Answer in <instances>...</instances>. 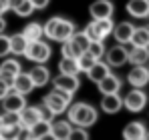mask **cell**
Here are the masks:
<instances>
[{"label": "cell", "instance_id": "obj_35", "mask_svg": "<svg viewBox=\"0 0 149 140\" xmlns=\"http://www.w3.org/2000/svg\"><path fill=\"white\" fill-rule=\"evenodd\" d=\"M6 54H10V38L4 36V32L0 34V58H4Z\"/></svg>", "mask_w": 149, "mask_h": 140}, {"label": "cell", "instance_id": "obj_44", "mask_svg": "<svg viewBox=\"0 0 149 140\" xmlns=\"http://www.w3.org/2000/svg\"><path fill=\"white\" fill-rule=\"evenodd\" d=\"M0 126H2V116H0Z\"/></svg>", "mask_w": 149, "mask_h": 140}, {"label": "cell", "instance_id": "obj_24", "mask_svg": "<svg viewBox=\"0 0 149 140\" xmlns=\"http://www.w3.org/2000/svg\"><path fill=\"white\" fill-rule=\"evenodd\" d=\"M109 72H111V66H109L107 62H101V58H99V60H95V64H93L91 68L87 70V76H89V80L99 82L101 78H105Z\"/></svg>", "mask_w": 149, "mask_h": 140}, {"label": "cell", "instance_id": "obj_4", "mask_svg": "<svg viewBox=\"0 0 149 140\" xmlns=\"http://www.w3.org/2000/svg\"><path fill=\"white\" fill-rule=\"evenodd\" d=\"M147 104V94L143 92L141 88H133L129 90L127 96L123 98V106L129 110V112H141Z\"/></svg>", "mask_w": 149, "mask_h": 140}, {"label": "cell", "instance_id": "obj_22", "mask_svg": "<svg viewBox=\"0 0 149 140\" xmlns=\"http://www.w3.org/2000/svg\"><path fill=\"white\" fill-rule=\"evenodd\" d=\"M127 62H131V64H147L149 46H133L127 52Z\"/></svg>", "mask_w": 149, "mask_h": 140}, {"label": "cell", "instance_id": "obj_38", "mask_svg": "<svg viewBox=\"0 0 149 140\" xmlns=\"http://www.w3.org/2000/svg\"><path fill=\"white\" fill-rule=\"evenodd\" d=\"M8 90H10V84H8L6 80H2V78H0V100L4 98V94L8 92Z\"/></svg>", "mask_w": 149, "mask_h": 140}, {"label": "cell", "instance_id": "obj_39", "mask_svg": "<svg viewBox=\"0 0 149 140\" xmlns=\"http://www.w3.org/2000/svg\"><path fill=\"white\" fill-rule=\"evenodd\" d=\"M20 2H22V0H8V8H10V10H14Z\"/></svg>", "mask_w": 149, "mask_h": 140}, {"label": "cell", "instance_id": "obj_26", "mask_svg": "<svg viewBox=\"0 0 149 140\" xmlns=\"http://www.w3.org/2000/svg\"><path fill=\"white\" fill-rule=\"evenodd\" d=\"M8 38H10V52L16 54V56H22L24 50H26V46H28L26 36L20 32V34H12V36H8Z\"/></svg>", "mask_w": 149, "mask_h": 140}, {"label": "cell", "instance_id": "obj_15", "mask_svg": "<svg viewBox=\"0 0 149 140\" xmlns=\"http://www.w3.org/2000/svg\"><path fill=\"white\" fill-rule=\"evenodd\" d=\"M12 88L16 90V92H20V94H28V92H32L34 90V82H32V78H30V74L28 72H18L16 76H14V80H12Z\"/></svg>", "mask_w": 149, "mask_h": 140}, {"label": "cell", "instance_id": "obj_30", "mask_svg": "<svg viewBox=\"0 0 149 140\" xmlns=\"http://www.w3.org/2000/svg\"><path fill=\"white\" fill-rule=\"evenodd\" d=\"M131 44H133V46H149V34H147V30H145V26L133 30V34H131Z\"/></svg>", "mask_w": 149, "mask_h": 140}, {"label": "cell", "instance_id": "obj_34", "mask_svg": "<svg viewBox=\"0 0 149 140\" xmlns=\"http://www.w3.org/2000/svg\"><path fill=\"white\" fill-rule=\"evenodd\" d=\"M32 10H34V6H32V2H30V0H22V2L14 8V12H16L18 16H30V14H32Z\"/></svg>", "mask_w": 149, "mask_h": 140}, {"label": "cell", "instance_id": "obj_41", "mask_svg": "<svg viewBox=\"0 0 149 140\" xmlns=\"http://www.w3.org/2000/svg\"><path fill=\"white\" fill-rule=\"evenodd\" d=\"M145 138H149V132H147V130H145Z\"/></svg>", "mask_w": 149, "mask_h": 140}, {"label": "cell", "instance_id": "obj_33", "mask_svg": "<svg viewBox=\"0 0 149 140\" xmlns=\"http://www.w3.org/2000/svg\"><path fill=\"white\" fill-rule=\"evenodd\" d=\"M2 116V126H14V124H20V114L14 112V110H4Z\"/></svg>", "mask_w": 149, "mask_h": 140}, {"label": "cell", "instance_id": "obj_23", "mask_svg": "<svg viewBox=\"0 0 149 140\" xmlns=\"http://www.w3.org/2000/svg\"><path fill=\"white\" fill-rule=\"evenodd\" d=\"M69 44H71V48H73V52H74V56H79V54H83L87 48H89V36L85 34V32H74L73 36L67 40Z\"/></svg>", "mask_w": 149, "mask_h": 140}, {"label": "cell", "instance_id": "obj_29", "mask_svg": "<svg viewBox=\"0 0 149 140\" xmlns=\"http://www.w3.org/2000/svg\"><path fill=\"white\" fill-rule=\"evenodd\" d=\"M58 70L61 74H79V64H77V58H69V56H63V60L58 62Z\"/></svg>", "mask_w": 149, "mask_h": 140}, {"label": "cell", "instance_id": "obj_28", "mask_svg": "<svg viewBox=\"0 0 149 140\" xmlns=\"http://www.w3.org/2000/svg\"><path fill=\"white\" fill-rule=\"evenodd\" d=\"M22 34L26 36V40L30 42V40H40V38L45 36V30H42V26L38 22H30V24H26Z\"/></svg>", "mask_w": 149, "mask_h": 140}, {"label": "cell", "instance_id": "obj_21", "mask_svg": "<svg viewBox=\"0 0 149 140\" xmlns=\"http://www.w3.org/2000/svg\"><path fill=\"white\" fill-rule=\"evenodd\" d=\"M28 74H30V78H32V82H34V88H42V86H47L50 82V72H49V68L42 66V64L34 66Z\"/></svg>", "mask_w": 149, "mask_h": 140}, {"label": "cell", "instance_id": "obj_25", "mask_svg": "<svg viewBox=\"0 0 149 140\" xmlns=\"http://www.w3.org/2000/svg\"><path fill=\"white\" fill-rule=\"evenodd\" d=\"M123 138H127V140L145 138V124L143 122H129L123 130Z\"/></svg>", "mask_w": 149, "mask_h": 140}, {"label": "cell", "instance_id": "obj_43", "mask_svg": "<svg viewBox=\"0 0 149 140\" xmlns=\"http://www.w3.org/2000/svg\"><path fill=\"white\" fill-rule=\"evenodd\" d=\"M2 14H4V10H2V8H0V16H2Z\"/></svg>", "mask_w": 149, "mask_h": 140}, {"label": "cell", "instance_id": "obj_3", "mask_svg": "<svg viewBox=\"0 0 149 140\" xmlns=\"http://www.w3.org/2000/svg\"><path fill=\"white\" fill-rule=\"evenodd\" d=\"M50 54H52V50L47 42H42V38L40 40H30L28 42V46L24 50V56L30 60V62H38V64H42V62H47L50 58Z\"/></svg>", "mask_w": 149, "mask_h": 140}, {"label": "cell", "instance_id": "obj_20", "mask_svg": "<svg viewBox=\"0 0 149 140\" xmlns=\"http://www.w3.org/2000/svg\"><path fill=\"white\" fill-rule=\"evenodd\" d=\"M127 12L133 18H147L149 16V0H129Z\"/></svg>", "mask_w": 149, "mask_h": 140}, {"label": "cell", "instance_id": "obj_12", "mask_svg": "<svg viewBox=\"0 0 149 140\" xmlns=\"http://www.w3.org/2000/svg\"><path fill=\"white\" fill-rule=\"evenodd\" d=\"M18 114H20V126L28 130L34 122H38L42 118V110H40V106H24Z\"/></svg>", "mask_w": 149, "mask_h": 140}, {"label": "cell", "instance_id": "obj_9", "mask_svg": "<svg viewBox=\"0 0 149 140\" xmlns=\"http://www.w3.org/2000/svg\"><path fill=\"white\" fill-rule=\"evenodd\" d=\"M113 10H115V6H113L111 0H95L89 6V12H91V16L95 20L97 18H111L113 16Z\"/></svg>", "mask_w": 149, "mask_h": 140}, {"label": "cell", "instance_id": "obj_31", "mask_svg": "<svg viewBox=\"0 0 149 140\" xmlns=\"http://www.w3.org/2000/svg\"><path fill=\"white\" fill-rule=\"evenodd\" d=\"M95 60H97V58L85 50L83 54H79V56H77V64H79V70H81V72H87V70H89L91 66H93V64H95Z\"/></svg>", "mask_w": 149, "mask_h": 140}, {"label": "cell", "instance_id": "obj_18", "mask_svg": "<svg viewBox=\"0 0 149 140\" xmlns=\"http://www.w3.org/2000/svg\"><path fill=\"white\" fill-rule=\"evenodd\" d=\"M97 86H99V92L101 94H111V92H119L121 90V80L115 76V74H107L105 78H101L99 82H97Z\"/></svg>", "mask_w": 149, "mask_h": 140}, {"label": "cell", "instance_id": "obj_5", "mask_svg": "<svg viewBox=\"0 0 149 140\" xmlns=\"http://www.w3.org/2000/svg\"><path fill=\"white\" fill-rule=\"evenodd\" d=\"M127 80L133 88H143L149 84V68L145 64H133V68L129 70Z\"/></svg>", "mask_w": 149, "mask_h": 140}, {"label": "cell", "instance_id": "obj_40", "mask_svg": "<svg viewBox=\"0 0 149 140\" xmlns=\"http://www.w3.org/2000/svg\"><path fill=\"white\" fill-rule=\"evenodd\" d=\"M4 30H6V22H4V18L0 16V34H2Z\"/></svg>", "mask_w": 149, "mask_h": 140}, {"label": "cell", "instance_id": "obj_11", "mask_svg": "<svg viewBox=\"0 0 149 140\" xmlns=\"http://www.w3.org/2000/svg\"><path fill=\"white\" fill-rule=\"evenodd\" d=\"M127 48L123 44H119V46H113L111 50H105V58H107V64L111 66V68H115V66H123L125 62H127Z\"/></svg>", "mask_w": 149, "mask_h": 140}, {"label": "cell", "instance_id": "obj_16", "mask_svg": "<svg viewBox=\"0 0 149 140\" xmlns=\"http://www.w3.org/2000/svg\"><path fill=\"white\" fill-rule=\"evenodd\" d=\"M133 30H135V26L131 22H119L117 26H113V36H115V40L119 42V44H127V42H131V34H133Z\"/></svg>", "mask_w": 149, "mask_h": 140}, {"label": "cell", "instance_id": "obj_42", "mask_svg": "<svg viewBox=\"0 0 149 140\" xmlns=\"http://www.w3.org/2000/svg\"><path fill=\"white\" fill-rule=\"evenodd\" d=\"M145 30H147V34H149V24H147V26H145Z\"/></svg>", "mask_w": 149, "mask_h": 140}, {"label": "cell", "instance_id": "obj_13", "mask_svg": "<svg viewBox=\"0 0 149 140\" xmlns=\"http://www.w3.org/2000/svg\"><path fill=\"white\" fill-rule=\"evenodd\" d=\"M50 136V120L40 118L38 122H34L28 130H26V138H34V140H42Z\"/></svg>", "mask_w": 149, "mask_h": 140}, {"label": "cell", "instance_id": "obj_32", "mask_svg": "<svg viewBox=\"0 0 149 140\" xmlns=\"http://www.w3.org/2000/svg\"><path fill=\"white\" fill-rule=\"evenodd\" d=\"M87 52L89 54H93L97 60L105 56V44H103V40H91L89 42V48H87Z\"/></svg>", "mask_w": 149, "mask_h": 140}, {"label": "cell", "instance_id": "obj_17", "mask_svg": "<svg viewBox=\"0 0 149 140\" xmlns=\"http://www.w3.org/2000/svg\"><path fill=\"white\" fill-rule=\"evenodd\" d=\"M18 72H20L18 60H4V62L0 64V78L6 80V82L10 84V88H12V80H14V76H16Z\"/></svg>", "mask_w": 149, "mask_h": 140}, {"label": "cell", "instance_id": "obj_14", "mask_svg": "<svg viewBox=\"0 0 149 140\" xmlns=\"http://www.w3.org/2000/svg\"><path fill=\"white\" fill-rule=\"evenodd\" d=\"M52 86L74 94L79 90V78H77V74H58L56 78H52Z\"/></svg>", "mask_w": 149, "mask_h": 140}, {"label": "cell", "instance_id": "obj_2", "mask_svg": "<svg viewBox=\"0 0 149 140\" xmlns=\"http://www.w3.org/2000/svg\"><path fill=\"white\" fill-rule=\"evenodd\" d=\"M113 20L111 18H93V22L87 24L85 34L89 36V40H105L111 32H113Z\"/></svg>", "mask_w": 149, "mask_h": 140}, {"label": "cell", "instance_id": "obj_8", "mask_svg": "<svg viewBox=\"0 0 149 140\" xmlns=\"http://www.w3.org/2000/svg\"><path fill=\"white\" fill-rule=\"evenodd\" d=\"M2 106H4V110H14V112H20V110L26 106L24 94H20V92H16L14 88H10L8 92L4 94V98H2Z\"/></svg>", "mask_w": 149, "mask_h": 140}, {"label": "cell", "instance_id": "obj_6", "mask_svg": "<svg viewBox=\"0 0 149 140\" xmlns=\"http://www.w3.org/2000/svg\"><path fill=\"white\" fill-rule=\"evenodd\" d=\"M42 106L49 110V112H52L54 116L56 114H63V112H67V106H69V102L61 96V94L56 92V90H52L50 94H47L45 96V100H42Z\"/></svg>", "mask_w": 149, "mask_h": 140}, {"label": "cell", "instance_id": "obj_1", "mask_svg": "<svg viewBox=\"0 0 149 140\" xmlns=\"http://www.w3.org/2000/svg\"><path fill=\"white\" fill-rule=\"evenodd\" d=\"M67 114H69V122L74 124V126L87 128V126H93L97 122V110L91 104H87V102L71 104V108L67 110Z\"/></svg>", "mask_w": 149, "mask_h": 140}, {"label": "cell", "instance_id": "obj_10", "mask_svg": "<svg viewBox=\"0 0 149 140\" xmlns=\"http://www.w3.org/2000/svg\"><path fill=\"white\" fill-rule=\"evenodd\" d=\"M121 108H123V98H121L117 92L103 94V100H101V110H103L105 114H117Z\"/></svg>", "mask_w": 149, "mask_h": 140}, {"label": "cell", "instance_id": "obj_7", "mask_svg": "<svg viewBox=\"0 0 149 140\" xmlns=\"http://www.w3.org/2000/svg\"><path fill=\"white\" fill-rule=\"evenodd\" d=\"M74 32H77V28H74V24L71 22V20L58 18V22H56L54 30H52V34H50V40H56V42H65V40H69V38L73 36Z\"/></svg>", "mask_w": 149, "mask_h": 140}, {"label": "cell", "instance_id": "obj_27", "mask_svg": "<svg viewBox=\"0 0 149 140\" xmlns=\"http://www.w3.org/2000/svg\"><path fill=\"white\" fill-rule=\"evenodd\" d=\"M24 128L20 124L14 126H0V138L6 140H14V138H26V132H22Z\"/></svg>", "mask_w": 149, "mask_h": 140}, {"label": "cell", "instance_id": "obj_19", "mask_svg": "<svg viewBox=\"0 0 149 140\" xmlns=\"http://www.w3.org/2000/svg\"><path fill=\"white\" fill-rule=\"evenodd\" d=\"M71 128L73 124L69 120H56V122H50V136L54 140H67L71 134Z\"/></svg>", "mask_w": 149, "mask_h": 140}, {"label": "cell", "instance_id": "obj_37", "mask_svg": "<svg viewBox=\"0 0 149 140\" xmlns=\"http://www.w3.org/2000/svg\"><path fill=\"white\" fill-rule=\"evenodd\" d=\"M30 2H32V6H34L36 10H42V8H47V6H49L50 0H30Z\"/></svg>", "mask_w": 149, "mask_h": 140}, {"label": "cell", "instance_id": "obj_36", "mask_svg": "<svg viewBox=\"0 0 149 140\" xmlns=\"http://www.w3.org/2000/svg\"><path fill=\"white\" fill-rule=\"evenodd\" d=\"M69 138H89V132H87L83 126H73Z\"/></svg>", "mask_w": 149, "mask_h": 140}]
</instances>
